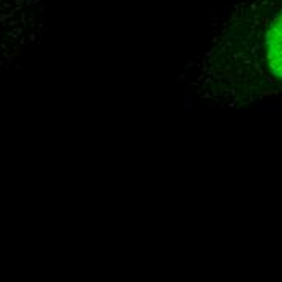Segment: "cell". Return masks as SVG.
Segmentation results:
<instances>
[{
	"instance_id": "6da1fadb",
	"label": "cell",
	"mask_w": 282,
	"mask_h": 282,
	"mask_svg": "<svg viewBox=\"0 0 282 282\" xmlns=\"http://www.w3.org/2000/svg\"><path fill=\"white\" fill-rule=\"evenodd\" d=\"M221 67L233 101L282 93V0H241L222 36Z\"/></svg>"
}]
</instances>
